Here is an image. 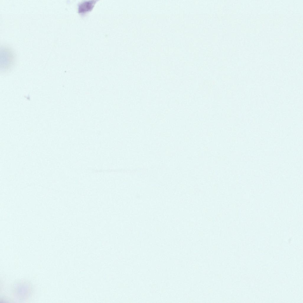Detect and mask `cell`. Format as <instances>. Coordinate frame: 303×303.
<instances>
[{"instance_id":"cell-1","label":"cell","mask_w":303,"mask_h":303,"mask_svg":"<svg viewBox=\"0 0 303 303\" xmlns=\"http://www.w3.org/2000/svg\"><path fill=\"white\" fill-rule=\"evenodd\" d=\"M16 55L12 48L5 44L1 45L0 50V68L3 71H7L14 65Z\"/></svg>"}]
</instances>
